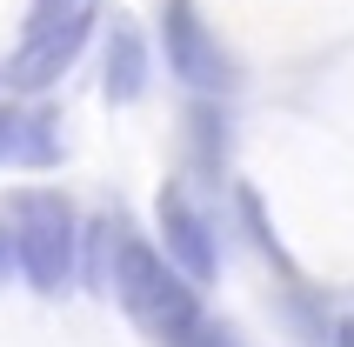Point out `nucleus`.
<instances>
[{
    "instance_id": "1",
    "label": "nucleus",
    "mask_w": 354,
    "mask_h": 347,
    "mask_svg": "<svg viewBox=\"0 0 354 347\" xmlns=\"http://www.w3.org/2000/svg\"><path fill=\"white\" fill-rule=\"evenodd\" d=\"M114 301L127 308V321H134L147 341H160V347H180L207 321L194 281H187L154 241H140L134 227L114 234Z\"/></svg>"
},
{
    "instance_id": "2",
    "label": "nucleus",
    "mask_w": 354,
    "mask_h": 347,
    "mask_svg": "<svg viewBox=\"0 0 354 347\" xmlns=\"http://www.w3.org/2000/svg\"><path fill=\"white\" fill-rule=\"evenodd\" d=\"M7 227H14V261L27 274L34 294H67L80 274V214L67 194H47V187H27L7 200Z\"/></svg>"
},
{
    "instance_id": "3",
    "label": "nucleus",
    "mask_w": 354,
    "mask_h": 347,
    "mask_svg": "<svg viewBox=\"0 0 354 347\" xmlns=\"http://www.w3.org/2000/svg\"><path fill=\"white\" fill-rule=\"evenodd\" d=\"M160 54H167V74H174L194 100L234 94V60H227L221 34L201 20L194 0H160Z\"/></svg>"
},
{
    "instance_id": "4",
    "label": "nucleus",
    "mask_w": 354,
    "mask_h": 347,
    "mask_svg": "<svg viewBox=\"0 0 354 347\" xmlns=\"http://www.w3.org/2000/svg\"><path fill=\"white\" fill-rule=\"evenodd\" d=\"M94 14H100V7H80V14L54 20V27H34V34H20L14 60L0 67V87H7V94H47V87H60V74L80 60L87 34H94Z\"/></svg>"
},
{
    "instance_id": "5",
    "label": "nucleus",
    "mask_w": 354,
    "mask_h": 347,
    "mask_svg": "<svg viewBox=\"0 0 354 347\" xmlns=\"http://www.w3.org/2000/svg\"><path fill=\"white\" fill-rule=\"evenodd\" d=\"M154 227H160V254L174 261L194 288H207L221 274V247H214V221L201 214V200L180 180H167L160 187V200H154Z\"/></svg>"
},
{
    "instance_id": "6",
    "label": "nucleus",
    "mask_w": 354,
    "mask_h": 347,
    "mask_svg": "<svg viewBox=\"0 0 354 347\" xmlns=\"http://www.w3.org/2000/svg\"><path fill=\"white\" fill-rule=\"evenodd\" d=\"M147 74H154V54H147V34H140L127 14H114V34H107V100H140L147 94Z\"/></svg>"
},
{
    "instance_id": "7",
    "label": "nucleus",
    "mask_w": 354,
    "mask_h": 347,
    "mask_svg": "<svg viewBox=\"0 0 354 347\" xmlns=\"http://www.w3.org/2000/svg\"><path fill=\"white\" fill-rule=\"evenodd\" d=\"M27 167H54L60 160V120L47 114V107H27V120H20V154Z\"/></svg>"
},
{
    "instance_id": "8",
    "label": "nucleus",
    "mask_w": 354,
    "mask_h": 347,
    "mask_svg": "<svg viewBox=\"0 0 354 347\" xmlns=\"http://www.w3.org/2000/svg\"><path fill=\"white\" fill-rule=\"evenodd\" d=\"M80 7H100V0H34V7H27V34H34V27H54V20H67V14H80Z\"/></svg>"
},
{
    "instance_id": "9",
    "label": "nucleus",
    "mask_w": 354,
    "mask_h": 347,
    "mask_svg": "<svg viewBox=\"0 0 354 347\" xmlns=\"http://www.w3.org/2000/svg\"><path fill=\"white\" fill-rule=\"evenodd\" d=\"M20 120H27V107L0 100V160H14V154H20Z\"/></svg>"
},
{
    "instance_id": "10",
    "label": "nucleus",
    "mask_w": 354,
    "mask_h": 347,
    "mask_svg": "<svg viewBox=\"0 0 354 347\" xmlns=\"http://www.w3.org/2000/svg\"><path fill=\"white\" fill-rule=\"evenodd\" d=\"M180 347H241V334H234V328H221V321H201V328L187 334Z\"/></svg>"
},
{
    "instance_id": "11",
    "label": "nucleus",
    "mask_w": 354,
    "mask_h": 347,
    "mask_svg": "<svg viewBox=\"0 0 354 347\" xmlns=\"http://www.w3.org/2000/svg\"><path fill=\"white\" fill-rule=\"evenodd\" d=\"M7 274H20V261H14V227L0 221V288H7Z\"/></svg>"
}]
</instances>
